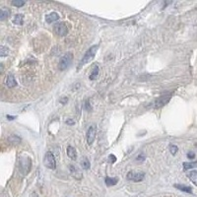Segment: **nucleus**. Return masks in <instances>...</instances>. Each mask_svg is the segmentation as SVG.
Wrapping results in <instances>:
<instances>
[{
    "instance_id": "obj_26",
    "label": "nucleus",
    "mask_w": 197,
    "mask_h": 197,
    "mask_svg": "<svg viewBox=\"0 0 197 197\" xmlns=\"http://www.w3.org/2000/svg\"><path fill=\"white\" fill-rule=\"evenodd\" d=\"M66 124H68V125H73V124H75V121H74L73 119H67Z\"/></svg>"
},
{
    "instance_id": "obj_11",
    "label": "nucleus",
    "mask_w": 197,
    "mask_h": 197,
    "mask_svg": "<svg viewBox=\"0 0 197 197\" xmlns=\"http://www.w3.org/2000/svg\"><path fill=\"white\" fill-rule=\"evenodd\" d=\"M46 20V22L48 24H51V23H53V22L58 21V20H59V16H58V14L55 13V12H52V13H50L49 15H47Z\"/></svg>"
},
{
    "instance_id": "obj_30",
    "label": "nucleus",
    "mask_w": 197,
    "mask_h": 197,
    "mask_svg": "<svg viewBox=\"0 0 197 197\" xmlns=\"http://www.w3.org/2000/svg\"><path fill=\"white\" fill-rule=\"evenodd\" d=\"M111 159V163H114V162L116 161V158H115V156L114 155H111L109 156V160Z\"/></svg>"
},
{
    "instance_id": "obj_27",
    "label": "nucleus",
    "mask_w": 197,
    "mask_h": 197,
    "mask_svg": "<svg viewBox=\"0 0 197 197\" xmlns=\"http://www.w3.org/2000/svg\"><path fill=\"white\" fill-rule=\"evenodd\" d=\"M187 157L189 159H194L195 158V154L193 152H189V153H187Z\"/></svg>"
},
{
    "instance_id": "obj_10",
    "label": "nucleus",
    "mask_w": 197,
    "mask_h": 197,
    "mask_svg": "<svg viewBox=\"0 0 197 197\" xmlns=\"http://www.w3.org/2000/svg\"><path fill=\"white\" fill-rule=\"evenodd\" d=\"M69 169H70L72 176H73L74 178H76L77 179H81V178H82V173H81V171H80L79 169H77L75 166H73V165L69 166Z\"/></svg>"
},
{
    "instance_id": "obj_25",
    "label": "nucleus",
    "mask_w": 197,
    "mask_h": 197,
    "mask_svg": "<svg viewBox=\"0 0 197 197\" xmlns=\"http://www.w3.org/2000/svg\"><path fill=\"white\" fill-rule=\"evenodd\" d=\"M85 106H86L87 111H92V106H91V104H90V101H89V100H88V101H86V103H85Z\"/></svg>"
},
{
    "instance_id": "obj_17",
    "label": "nucleus",
    "mask_w": 197,
    "mask_h": 197,
    "mask_svg": "<svg viewBox=\"0 0 197 197\" xmlns=\"http://www.w3.org/2000/svg\"><path fill=\"white\" fill-rule=\"evenodd\" d=\"M99 75V66L98 65H95V67L93 68V71H92V73L90 74V80H95L98 77Z\"/></svg>"
},
{
    "instance_id": "obj_2",
    "label": "nucleus",
    "mask_w": 197,
    "mask_h": 197,
    "mask_svg": "<svg viewBox=\"0 0 197 197\" xmlns=\"http://www.w3.org/2000/svg\"><path fill=\"white\" fill-rule=\"evenodd\" d=\"M72 59H73V55H72V53H70V52H67V53L64 54L60 58V60H59V63H58L59 70L61 71L66 70V69L70 66Z\"/></svg>"
},
{
    "instance_id": "obj_22",
    "label": "nucleus",
    "mask_w": 197,
    "mask_h": 197,
    "mask_svg": "<svg viewBox=\"0 0 197 197\" xmlns=\"http://www.w3.org/2000/svg\"><path fill=\"white\" fill-rule=\"evenodd\" d=\"M8 53H9L8 47H6V46H1V47H0V55L4 57V56L8 55Z\"/></svg>"
},
{
    "instance_id": "obj_7",
    "label": "nucleus",
    "mask_w": 197,
    "mask_h": 197,
    "mask_svg": "<svg viewBox=\"0 0 197 197\" xmlns=\"http://www.w3.org/2000/svg\"><path fill=\"white\" fill-rule=\"evenodd\" d=\"M96 134H97V127L95 125H91L90 128L87 131V142H88L89 145H91L94 142L95 138H96Z\"/></svg>"
},
{
    "instance_id": "obj_18",
    "label": "nucleus",
    "mask_w": 197,
    "mask_h": 197,
    "mask_svg": "<svg viewBox=\"0 0 197 197\" xmlns=\"http://www.w3.org/2000/svg\"><path fill=\"white\" fill-rule=\"evenodd\" d=\"M23 19H24L23 15H22V14H17L16 16L14 17V19H13V23L16 24V25H22V24H23Z\"/></svg>"
},
{
    "instance_id": "obj_23",
    "label": "nucleus",
    "mask_w": 197,
    "mask_h": 197,
    "mask_svg": "<svg viewBox=\"0 0 197 197\" xmlns=\"http://www.w3.org/2000/svg\"><path fill=\"white\" fill-rule=\"evenodd\" d=\"M12 5L16 7H22L25 5V2L21 1V0H13V1H12Z\"/></svg>"
},
{
    "instance_id": "obj_31",
    "label": "nucleus",
    "mask_w": 197,
    "mask_h": 197,
    "mask_svg": "<svg viewBox=\"0 0 197 197\" xmlns=\"http://www.w3.org/2000/svg\"><path fill=\"white\" fill-rule=\"evenodd\" d=\"M7 118H8L9 120H13V119L16 118H15V116H11V115H7Z\"/></svg>"
},
{
    "instance_id": "obj_8",
    "label": "nucleus",
    "mask_w": 197,
    "mask_h": 197,
    "mask_svg": "<svg viewBox=\"0 0 197 197\" xmlns=\"http://www.w3.org/2000/svg\"><path fill=\"white\" fill-rule=\"evenodd\" d=\"M171 98V95H164V96L160 97V98L155 102V108L159 109L164 106L165 104H167L169 102V100Z\"/></svg>"
},
{
    "instance_id": "obj_15",
    "label": "nucleus",
    "mask_w": 197,
    "mask_h": 197,
    "mask_svg": "<svg viewBox=\"0 0 197 197\" xmlns=\"http://www.w3.org/2000/svg\"><path fill=\"white\" fill-rule=\"evenodd\" d=\"M10 16V11L6 8H1V11H0V20L1 21H4L6 18H8Z\"/></svg>"
},
{
    "instance_id": "obj_14",
    "label": "nucleus",
    "mask_w": 197,
    "mask_h": 197,
    "mask_svg": "<svg viewBox=\"0 0 197 197\" xmlns=\"http://www.w3.org/2000/svg\"><path fill=\"white\" fill-rule=\"evenodd\" d=\"M118 178H109V176H106V179H104V182L108 186H113V185H115L116 183H118Z\"/></svg>"
},
{
    "instance_id": "obj_12",
    "label": "nucleus",
    "mask_w": 197,
    "mask_h": 197,
    "mask_svg": "<svg viewBox=\"0 0 197 197\" xmlns=\"http://www.w3.org/2000/svg\"><path fill=\"white\" fill-rule=\"evenodd\" d=\"M67 156H68L70 159L74 160V161L77 159V152L74 147L68 146V148H67Z\"/></svg>"
},
{
    "instance_id": "obj_3",
    "label": "nucleus",
    "mask_w": 197,
    "mask_h": 197,
    "mask_svg": "<svg viewBox=\"0 0 197 197\" xmlns=\"http://www.w3.org/2000/svg\"><path fill=\"white\" fill-rule=\"evenodd\" d=\"M44 165L46 167L47 169H54L56 167V163H55V158H54L53 154L51 153L50 151H47L46 154H44Z\"/></svg>"
},
{
    "instance_id": "obj_29",
    "label": "nucleus",
    "mask_w": 197,
    "mask_h": 197,
    "mask_svg": "<svg viewBox=\"0 0 197 197\" xmlns=\"http://www.w3.org/2000/svg\"><path fill=\"white\" fill-rule=\"evenodd\" d=\"M67 102H68V98H66V97H65V98H63V99H61V100H60V103H61L62 104H65L67 103Z\"/></svg>"
},
{
    "instance_id": "obj_5",
    "label": "nucleus",
    "mask_w": 197,
    "mask_h": 197,
    "mask_svg": "<svg viewBox=\"0 0 197 197\" xmlns=\"http://www.w3.org/2000/svg\"><path fill=\"white\" fill-rule=\"evenodd\" d=\"M53 30H54V33L59 37H64L68 34V29H67V26L64 23H57L55 26H54Z\"/></svg>"
},
{
    "instance_id": "obj_13",
    "label": "nucleus",
    "mask_w": 197,
    "mask_h": 197,
    "mask_svg": "<svg viewBox=\"0 0 197 197\" xmlns=\"http://www.w3.org/2000/svg\"><path fill=\"white\" fill-rule=\"evenodd\" d=\"M174 187L179 189V190H181V191H184V192L192 193V188L189 187V186L183 185V184H174Z\"/></svg>"
},
{
    "instance_id": "obj_16",
    "label": "nucleus",
    "mask_w": 197,
    "mask_h": 197,
    "mask_svg": "<svg viewBox=\"0 0 197 197\" xmlns=\"http://www.w3.org/2000/svg\"><path fill=\"white\" fill-rule=\"evenodd\" d=\"M187 178L190 179L195 185H197V171H192L189 173H187Z\"/></svg>"
},
{
    "instance_id": "obj_4",
    "label": "nucleus",
    "mask_w": 197,
    "mask_h": 197,
    "mask_svg": "<svg viewBox=\"0 0 197 197\" xmlns=\"http://www.w3.org/2000/svg\"><path fill=\"white\" fill-rule=\"evenodd\" d=\"M20 169H21V171L24 174H27L30 171V169H31V166H32V162L31 160H30L28 157H22L21 159H20Z\"/></svg>"
},
{
    "instance_id": "obj_1",
    "label": "nucleus",
    "mask_w": 197,
    "mask_h": 197,
    "mask_svg": "<svg viewBox=\"0 0 197 197\" xmlns=\"http://www.w3.org/2000/svg\"><path fill=\"white\" fill-rule=\"evenodd\" d=\"M98 47H99L98 46H93L90 47L88 50H87V52L85 53V55L83 56V58H82L81 62H80L78 69L82 68L85 64L89 63V62L94 58L95 55H96V53H97V50H98Z\"/></svg>"
},
{
    "instance_id": "obj_28",
    "label": "nucleus",
    "mask_w": 197,
    "mask_h": 197,
    "mask_svg": "<svg viewBox=\"0 0 197 197\" xmlns=\"http://www.w3.org/2000/svg\"><path fill=\"white\" fill-rule=\"evenodd\" d=\"M144 159H145V156H144V155H139L136 158V161H144Z\"/></svg>"
},
{
    "instance_id": "obj_9",
    "label": "nucleus",
    "mask_w": 197,
    "mask_h": 197,
    "mask_svg": "<svg viewBox=\"0 0 197 197\" xmlns=\"http://www.w3.org/2000/svg\"><path fill=\"white\" fill-rule=\"evenodd\" d=\"M5 84H6L7 87H9V88H13L17 85V82H16V79H15V77L12 75V74H10V75L7 76L6 80H5Z\"/></svg>"
},
{
    "instance_id": "obj_24",
    "label": "nucleus",
    "mask_w": 197,
    "mask_h": 197,
    "mask_svg": "<svg viewBox=\"0 0 197 197\" xmlns=\"http://www.w3.org/2000/svg\"><path fill=\"white\" fill-rule=\"evenodd\" d=\"M178 148L176 145H173V144H171V145L169 146V152H171V155H173V156L176 155V154L178 153Z\"/></svg>"
},
{
    "instance_id": "obj_21",
    "label": "nucleus",
    "mask_w": 197,
    "mask_h": 197,
    "mask_svg": "<svg viewBox=\"0 0 197 197\" xmlns=\"http://www.w3.org/2000/svg\"><path fill=\"white\" fill-rule=\"evenodd\" d=\"M8 140L11 142V143H20V142H21V138L17 135H11L8 138Z\"/></svg>"
},
{
    "instance_id": "obj_6",
    "label": "nucleus",
    "mask_w": 197,
    "mask_h": 197,
    "mask_svg": "<svg viewBox=\"0 0 197 197\" xmlns=\"http://www.w3.org/2000/svg\"><path fill=\"white\" fill-rule=\"evenodd\" d=\"M126 178L128 180L135 181V182H139L144 178V173H133V171H129L126 176Z\"/></svg>"
},
{
    "instance_id": "obj_19",
    "label": "nucleus",
    "mask_w": 197,
    "mask_h": 197,
    "mask_svg": "<svg viewBox=\"0 0 197 197\" xmlns=\"http://www.w3.org/2000/svg\"><path fill=\"white\" fill-rule=\"evenodd\" d=\"M81 166L84 169H89L90 167H91V164H90V161L87 158H83L81 161Z\"/></svg>"
},
{
    "instance_id": "obj_20",
    "label": "nucleus",
    "mask_w": 197,
    "mask_h": 197,
    "mask_svg": "<svg viewBox=\"0 0 197 197\" xmlns=\"http://www.w3.org/2000/svg\"><path fill=\"white\" fill-rule=\"evenodd\" d=\"M197 167V162H193V163H183V169H189Z\"/></svg>"
}]
</instances>
